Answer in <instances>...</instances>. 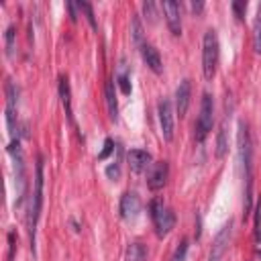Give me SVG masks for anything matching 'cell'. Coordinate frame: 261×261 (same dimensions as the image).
Listing matches in <instances>:
<instances>
[{
    "mask_svg": "<svg viewBox=\"0 0 261 261\" xmlns=\"http://www.w3.org/2000/svg\"><path fill=\"white\" fill-rule=\"evenodd\" d=\"M106 175H108L110 179H118V177H120V165H118V163H110V165L106 167Z\"/></svg>",
    "mask_w": 261,
    "mask_h": 261,
    "instance_id": "28",
    "label": "cell"
},
{
    "mask_svg": "<svg viewBox=\"0 0 261 261\" xmlns=\"http://www.w3.org/2000/svg\"><path fill=\"white\" fill-rule=\"evenodd\" d=\"M112 145H114V143H112V139H106V141H104V149H102V153L98 155V159H100V161H102V159H106V157L112 153V149H114Z\"/></svg>",
    "mask_w": 261,
    "mask_h": 261,
    "instance_id": "30",
    "label": "cell"
},
{
    "mask_svg": "<svg viewBox=\"0 0 261 261\" xmlns=\"http://www.w3.org/2000/svg\"><path fill=\"white\" fill-rule=\"evenodd\" d=\"M255 237H257V241H261V198L255 208Z\"/></svg>",
    "mask_w": 261,
    "mask_h": 261,
    "instance_id": "27",
    "label": "cell"
},
{
    "mask_svg": "<svg viewBox=\"0 0 261 261\" xmlns=\"http://www.w3.org/2000/svg\"><path fill=\"white\" fill-rule=\"evenodd\" d=\"M141 8H143V14H145V18H147L149 22H155V20H157V6H155V2L145 0Z\"/></svg>",
    "mask_w": 261,
    "mask_h": 261,
    "instance_id": "23",
    "label": "cell"
},
{
    "mask_svg": "<svg viewBox=\"0 0 261 261\" xmlns=\"http://www.w3.org/2000/svg\"><path fill=\"white\" fill-rule=\"evenodd\" d=\"M116 84L120 86V90H122V94H130V82H128V75H126V71H124V67L116 73Z\"/></svg>",
    "mask_w": 261,
    "mask_h": 261,
    "instance_id": "26",
    "label": "cell"
},
{
    "mask_svg": "<svg viewBox=\"0 0 261 261\" xmlns=\"http://www.w3.org/2000/svg\"><path fill=\"white\" fill-rule=\"evenodd\" d=\"M257 257H259V259H261V249H257Z\"/></svg>",
    "mask_w": 261,
    "mask_h": 261,
    "instance_id": "33",
    "label": "cell"
},
{
    "mask_svg": "<svg viewBox=\"0 0 261 261\" xmlns=\"http://www.w3.org/2000/svg\"><path fill=\"white\" fill-rule=\"evenodd\" d=\"M186 255H188V239H181L171 255V261H186Z\"/></svg>",
    "mask_w": 261,
    "mask_h": 261,
    "instance_id": "25",
    "label": "cell"
},
{
    "mask_svg": "<svg viewBox=\"0 0 261 261\" xmlns=\"http://www.w3.org/2000/svg\"><path fill=\"white\" fill-rule=\"evenodd\" d=\"M8 153L12 155V161H14V181H16V206L22 204L24 200V190H27V175H24V155H22V149H20V141L18 139H12L10 145H8Z\"/></svg>",
    "mask_w": 261,
    "mask_h": 261,
    "instance_id": "5",
    "label": "cell"
},
{
    "mask_svg": "<svg viewBox=\"0 0 261 261\" xmlns=\"http://www.w3.org/2000/svg\"><path fill=\"white\" fill-rule=\"evenodd\" d=\"M190 8L194 12H202L204 10V2H190Z\"/></svg>",
    "mask_w": 261,
    "mask_h": 261,
    "instance_id": "31",
    "label": "cell"
},
{
    "mask_svg": "<svg viewBox=\"0 0 261 261\" xmlns=\"http://www.w3.org/2000/svg\"><path fill=\"white\" fill-rule=\"evenodd\" d=\"M75 6H77L80 10H84V12H86L88 22L92 24V29H94V31H98V22H96V16H94V10H92V4H88V2H77Z\"/></svg>",
    "mask_w": 261,
    "mask_h": 261,
    "instance_id": "24",
    "label": "cell"
},
{
    "mask_svg": "<svg viewBox=\"0 0 261 261\" xmlns=\"http://www.w3.org/2000/svg\"><path fill=\"white\" fill-rule=\"evenodd\" d=\"M214 124V100L208 92L202 94V102H200V114L196 118V141L202 143Z\"/></svg>",
    "mask_w": 261,
    "mask_h": 261,
    "instance_id": "6",
    "label": "cell"
},
{
    "mask_svg": "<svg viewBox=\"0 0 261 261\" xmlns=\"http://www.w3.org/2000/svg\"><path fill=\"white\" fill-rule=\"evenodd\" d=\"M126 161H128L130 171H135V173H143L153 165V157L145 149H130L126 153Z\"/></svg>",
    "mask_w": 261,
    "mask_h": 261,
    "instance_id": "13",
    "label": "cell"
},
{
    "mask_svg": "<svg viewBox=\"0 0 261 261\" xmlns=\"http://www.w3.org/2000/svg\"><path fill=\"white\" fill-rule=\"evenodd\" d=\"M118 210H120L122 220L133 222V220L139 216V212H141V198H139L135 192H124L122 198H120Z\"/></svg>",
    "mask_w": 261,
    "mask_h": 261,
    "instance_id": "10",
    "label": "cell"
},
{
    "mask_svg": "<svg viewBox=\"0 0 261 261\" xmlns=\"http://www.w3.org/2000/svg\"><path fill=\"white\" fill-rule=\"evenodd\" d=\"M4 41H6V57H12L14 55V49H16V27L10 24L4 33Z\"/></svg>",
    "mask_w": 261,
    "mask_h": 261,
    "instance_id": "21",
    "label": "cell"
},
{
    "mask_svg": "<svg viewBox=\"0 0 261 261\" xmlns=\"http://www.w3.org/2000/svg\"><path fill=\"white\" fill-rule=\"evenodd\" d=\"M230 232H232V222L228 220V224H224V226L220 228V232L214 237V243H212V249H210V257H208V261H222L224 251H226L228 241H230Z\"/></svg>",
    "mask_w": 261,
    "mask_h": 261,
    "instance_id": "11",
    "label": "cell"
},
{
    "mask_svg": "<svg viewBox=\"0 0 261 261\" xmlns=\"http://www.w3.org/2000/svg\"><path fill=\"white\" fill-rule=\"evenodd\" d=\"M59 100H61V106L65 110V116L69 118L71 124H75L73 122V110H71V88H69L67 75H61L59 77Z\"/></svg>",
    "mask_w": 261,
    "mask_h": 261,
    "instance_id": "16",
    "label": "cell"
},
{
    "mask_svg": "<svg viewBox=\"0 0 261 261\" xmlns=\"http://www.w3.org/2000/svg\"><path fill=\"white\" fill-rule=\"evenodd\" d=\"M163 14H165V20H167V27H169L171 35L179 37L181 35V8H179V2H173V0L163 2Z\"/></svg>",
    "mask_w": 261,
    "mask_h": 261,
    "instance_id": "12",
    "label": "cell"
},
{
    "mask_svg": "<svg viewBox=\"0 0 261 261\" xmlns=\"http://www.w3.org/2000/svg\"><path fill=\"white\" fill-rule=\"evenodd\" d=\"M149 212H151V220L155 226L157 237H167L171 232V228L175 226V214L169 206H165L161 200H153L149 204Z\"/></svg>",
    "mask_w": 261,
    "mask_h": 261,
    "instance_id": "4",
    "label": "cell"
},
{
    "mask_svg": "<svg viewBox=\"0 0 261 261\" xmlns=\"http://www.w3.org/2000/svg\"><path fill=\"white\" fill-rule=\"evenodd\" d=\"M65 6H67V10H69V18L75 22V18H77V16H75V10H73V8H75V4H73V2H67Z\"/></svg>",
    "mask_w": 261,
    "mask_h": 261,
    "instance_id": "32",
    "label": "cell"
},
{
    "mask_svg": "<svg viewBox=\"0 0 261 261\" xmlns=\"http://www.w3.org/2000/svg\"><path fill=\"white\" fill-rule=\"evenodd\" d=\"M41 208H43V157H39V159H37V165H35V192H33L29 216H27V226H29V239H31V249H33V253H35L37 220H39Z\"/></svg>",
    "mask_w": 261,
    "mask_h": 261,
    "instance_id": "2",
    "label": "cell"
},
{
    "mask_svg": "<svg viewBox=\"0 0 261 261\" xmlns=\"http://www.w3.org/2000/svg\"><path fill=\"white\" fill-rule=\"evenodd\" d=\"M167 177H169V165L167 161H157L149 167V175H147V186L149 190L157 192L161 190L165 184H167Z\"/></svg>",
    "mask_w": 261,
    "mask_h": 261,
    "instance_id": "9",
    "label": "cell"
},
{
    "mask_svg": "<svg viewBox=\"0 0 261 261\" xmlns=\"http://www.w3.org/2000/svg\"><path fill=\"white\" fill-rule=\"evenodd\" d=\"M130 33H133V41H135V45L141 49L147 41L143 39V27H141V20H139V16H133V22H130Z\"/></svg>",
    "mask_w": 261,
    "mask_h": 261,
    "instance_id": "22",
    "label": "cell"
},
{
    "mask_svg": "<svg viewBox=\"0 0 261 261\" xmlns=\"http://www.w3.org/2000/svg\"><path fill=\"white\" fill-rule=\"evenodd\" d=\"M190 98H192V82L186 77L179 82L177 90H175V112L181 116H186L188 106H190Z\"/></svg>",
    "mask_w": 261,
    "mask_h": 261,
    "instance_id": "14",
    "label": "cell"
},
{
    "mask_svg": "<svg viewBox=\"0 0 261 261\" xmlns=\"http://www.w3.org/2000/svg\"><path fill=\"white\" fill-rule=\"evenodd\" d=\"M232 10H234V16L241 20L245 16V10H247V2H232Z\"/></svg>",
    "mask_w": 261,
    "mask_h": 261,
    "instance_id": "29",
    "label": "cell"
},
{
    "mask_svg": "<svg viewBox=\"0 0 261 261\" xmlns=\"http://www.w3.org/2000/svg\"><path fill=\"white\" fill-rule=\"evenodd\" d=\"M124 261H147V247L143 243H130L126 247Z\"/></svg>",
    "mask_w": 261,
    "mask_h": 261,
    "instance_id": "19",
    "label": "cell"
},
{
    "mask_svg": "<svg viewBox=\"0 0 261 261\" xmlns=\"http://www.w3.org/2000/svg\"><path fill=\"white\" fill-rule=\"evenodd\" d=\"M226 151H228V122H226V118H224L222 124H220L218 137H216V157L222 159V157L226 155Z\"/></svg>",
    "mask_w": 261,
    "mask_h": 261,
    "instance_id": "18",
    "label": "cell"
},
{
    "mask_svg": "<svg viewBox=\"0 0 261 261\" xmlns=\"http://www.w3.org/2000/svg\"><path fill=\"white\" fill-rule=\"evenodd\" d=\"M114 86L116 82L108 80L106 82V88H104V96H106V106H108V116L110 120H118V102H116V92H114Z\"/></svg>",
    "mask_w": 261,
    "mask_h": 261,
    "instance_id": "17",
    "label": "cell"
},
{
    "mask_svg": "<svg viewBox=\"0 0 261 261\" xmlns=\"http://www.w3.org/2000/svg\"><path fill=\"white\" fill-rule=\"evenodd\" d=\"M6 92V124L12 139H18V126H16V102H18V90L14 88L12 80H6L4 86Z\"/></svg>",
    "mask_w": 261,
    "mask_h": 261,
    "instance_id": "7",
    "label": "cell"
},
{
    "mask_svg": "<svg viewBox=\"0 0 261 261\" xmlns=\"http://www.w3.org/2000/svg\"><path fill=\"white\" fill-rule=\"evenodd\" d=\"M237 141H239V157H241V165H243V175H245V212L243 218L247 220L251 214V192H253V147H251V135H249V126L245 120L239 122V133H237Z\"/></svg>",
    "mask_w": 261,
    "mask_h": 261,
    "instance_id": "1",
    "label": "cell"
},
{
    "mask_svg": "<svg viewBox=\"0 0 261 261\" xmlns=\"http://www.w3.org/2000/svg\"><path fill=\"white\" fill-rule=\"evenodd\" d=\"M253 49L257 55H261V4L257 8V16L253 22Z\"/></svg>",
    "mask_w": 261,
    "mask_h": 261,
    "instance_id": "20",
    "label": "cell"
},
{
    "mask_svg": "<svg viewBox=\"0 0 261 261\" xmlns=\"http://www.w3.org/2000/svg\"><path fill=\"white\" fill-rule=\"evenodd\" d=\"M218 57H220V45H218V35L214 29H208L202 39V71L206 80H212L216 75L218 67Z\"/></svg>",
    "mask_w": 261,
    "mask_h": 261,
    "instance_id": "3",
    "label": "cell"
},
{
    "mask_svg": "<svg viewBox=\"0 0 261 261\" xmlns=\"http://www.w3.org/2000/svg\"><path fill=\"white\" fill-rule=\"evenodd\" d=\"M157 116H159V126H161V135L165 141H171L173 139V106H171V100L169 98H163L159 100L157 104Z\"/></svg>",
    "mask_w": 261,
    "mask_h": 261,
    "instance_id": "8",
    "label": "cell"
},
{
    "mask_svg": "<svg viewBox=\"0 0 261 261\" xmlns=\"http://www.w3.org/2000/svg\"><path fill=\"white\" fill-rule=\"evenodd\" d=\"M141 57H143V61L147 63V67L153 71V73H161L163 71V61H161V55H159V51L151 45V43H145L141 49Z\"/></svg>",
    "mask_w": 261,
    "mask_h": 261,
    "instance_id": "15",
    "label": "cell"
}]
</instances>
